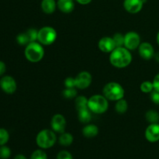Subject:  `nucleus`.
Returning a JSON list of instances; mask_svg holds the SVG:
<instances>
[{
	"label": "nucleus",
	"mask_w": 159,
	"mask_h": 159,
	"mask_svg": "<svg viewBox=\"0 0 159 159\" xmlns=\"http://www.w3.org/2000/svg\"><path fill=\"white\" fill-rule=\"evenodd\" d=\"M57 141V137L54 130L44 129L38 133L36 138L37 144L43 149H48L53 147Z\"/></svg>",
	"instance_id": "20e7f679"
},
{
	"label": "nucleus",
	"mask_w": 159,
	"mask_h": 159,
	"mask_svg": "<svg viewBox=\"0 0 159 159\" xmlns=\"http://www.w3.org/2000/svg\"><path fill=\"white\" fill-rule=\"evenodd\" d=\"M145 138L149 142L155 143L159 141V124H150L146 128Z\"/></svg>",
	"instance_id": "4468645a"
},
{
	"label": "nucleus",
	"mask_w": 159,
	"mask_h": 159,
	"mask_svg": "<svg viewBox=\"0 0 159 159\" xmlns=\"http://www.w3.org/2000/svg\"><path fill=\"white\" fill-rule=\"evenodd\" d=\"M141 44V38L138 33L128 32L124 35V47L129 51H134L139 48Z\"/></svg>",
	"instance_id": "6e6552de"
},
{
	"label": "nucleus",
	"mask_w": 159,
	"mask_h": 159,
	"mask_svg": "<svg viewBox=\"0 0 159 159\" xmlns=\"http://www.w3.org/2000/svg\"><path fill=\"white\" fill-rule=\"evenodd\" d=\"M26 58L32 63L40 61L44 55V50L41 43L37 42H31L26 45L24 51Z\"/></svg>",
	"instance_id": "f03ea898"
},
{
	"label": "nucleus",
	"mask_w": 159,
	"mask_h": 159,
	"mask_svg": "<svg viewBox=\"0 0 159 159\" xmlns=\"http://www.w3.org/2000/svg\"><path fill=\"white\" fill-rule=\"evenodd\" d=\"M57 159H73V157L68 151H61L57 154Z\"/></svg>",
	"instance_id": "7c9ffc66"
},
{
	"label": "nucleus",
	"mask_w": 159,
	"mask_h": 159,
	"mask_svg": "<svg viewBox=\"0 0 159 159\" xmlns=\"http://www.w3.org/2000/svg\"><path fill=\"white\" fill-rule=\"evenodd\" d=\"M79 4L81 5H87L92 2V0H76Z\"/></svg>",
	"instance_id": "c9c22d12"
},
{
	"label": "nucleus",
	"mask_w": 159,
	"mask_h": 159,
	"mask_svg": "<svg viewBox=\"0 0 159 159\" xmlns=\"http://www.w3.org/2000/svg\"><path fill=\"white\" fill-rule=\"evenodd\" d=\"M65 85L66 88H75V78H67L65 81Z\"/></svg>",
	"instance_id": "2f4dec72"
},
{
	"label": "nucleus",
	"mask_w": 159,
	"mask_h": 159,
	"mask_svg": "<svg viewBox=\"0 0 159 159\" xmlns=\"http://www.w3.org/2000/svg\"><path fill=\"white\" fill-rule=\"evenodd\" d=\"M140 56L144 60H151L155 56V50L153 46L148 42H144L140 44L138 48Z\"/></svg>",
	"instance_id": "9b49d317"
},
{
	"label": "nucleus",
	"mask_w": 159,
	"mask_h": 159,
	"mask_svg": "<svg viewBox=\"0 0 159 159\" xmlns=\"http://www.w3.org/2000/svg\"><path fill=\"white\" fill-rule=\"evenodd\" d=\"M73 136L70 133H62L59 137V144L62 146H70L73 142Z\"/></svg>",
	"instance_id": "6ab92c4d"
},
{
	"label": "nucleus",
	"mask_w": 159,
	"mask_h": 159,
	"mask_svg": "<svg viewBox=\"0 0 159 159\" xmlns=\"http://www.w3.org/2000/svg\"><path fill=\"white\" fill-rule=\"evenodd\" d=\"M156 40H157V43H158V44L159 45V32L158 33V34H157V37H156Z\"/></svg>",
	"instance_id": "58836bf2"
},
{
	"label": "nucleus",
	"mask_w": 159,
	"mask_h": 159,
	"mask_svg": "<svg viewBox=\"0 0 159 159\" xmlns=\"http://www.w3.org/2000/svg\"><path fill=\"white\" fill-rule=\"evenodd\" d=\"M140 89L144 93H151L154 90L153 83L149 81H145L141 83Z\"/></svg>",
	"instance_id": "393cba45"
},
{
	"label": "nucleus",
	"mask_w": 159,
	"mask_h": 159,
	"mask_svg": "<svg viewBox=\"0 0 159 159\" xmlns=\"http://www.w3.org/2000/svg\"><path fill=\"white\" fill-rule=\"evenodd\" d=\"M154 57H155V61H156L157 62H158V63H159V52L156 53V54H155V56H154Z\"/></svg>",
	"instance_id": "4c0bfd02"
},
{
	"label": "nucleus",
	"mask_w": 159,
	"mask_h": 159,
	"mask_svg": "<svg viewBox=\"0 0 159 159\" xmlns=\"http://www.w3.org/2000/svg\"><path fill=\"white\" fill-rule=\"evenodd\" d=\"M56 4L55 0H42L41 9L43 12L47 14H51L55 11Z\"/></svg>",
	"instance_id": "f3484780"
},
{
	"label": "nucleus",
	"mask_w": 159,
	"mask_h": 159,
	"mask_svg": "<svg viewBox=\"0 0 159 159\" xmlns=\"http://www.w3.org/2000/svg\"><path fill=\"white\" fill-rule=\"evenodd\" d=\"M11 156V150L6 145L0 146V159H8Z\"/></svg>",
	"instance_id": "bb28decb"
},
{
	"label": "nucleus",
	"mask_w": 159,
	"mask_h": 159,
	"mask_svg": "<svg viewBox=\"0 0 159 159\" xmlns=\"http://www.w3.org/2000/svg\"><path fill=\"white\" fill-rule=\"evenodd\" d=\"M30 159H48V155L43 150L38 149L33 152Z\"/></svg>",
	"instance_id": "c85d7f7f"
},
{
	"label": "nucleus",
	"mask_w": 159,
	"mask_h": 159,
	"mask_svg": "<svg viewBox=\"0 0 159 159\" xmlns=\"http://www.w3.org/2000/svg\"><path fill=\"white\" fill-rule=\"evenodd\" d=\"M88 107L96 114H102L108 110V99L102 95H94L88 99Z\"/></svg>",
	"instance_id": "7ed1b4c3"
},
{
	"label": "nucleus",
	"mask_w": 159,
	"mask_h": 159,
	"mask_svg": "<svg viewBox=\"0 0 159 159\" xmlns=\"http://www.w3.org/2000/svg\"><path fill=\"white\" fill-rule=\"evenodd\" d=\"M154 86V90L155 91L159 92V73L155 75V77L154 78V80L152 82Z\"/></svg>",
	"instance_id": "72a5a7b5"
},
{
	"label": "nucleus",
	"mask_w": 159,
	"mask_h": 159,
	"mask_svg": "<svg viewBox=\"0 0 159 159\" xmlns=\"http://www.w3.org/2000/svg\"><path fill=\"white\" fill-rule=\"evenodd\" d=\"M127 110H128V103L125 99H124V98L116 101V103L115 105V110L118 113H120V114L125 113Z\"/></svg>",
	"instance_id": "aec40b11"
},
{
	"label": "nucleus",
	"mask_w": 159,
	"mask_h": 159,
	"mask_svg": "<svg viewBox=\"0 0 159 159\" xmlns=\"http://www.w3.org/2000/svg\"><path fill=\"white\" fill-rule=\"evenodd\" d=\"M14 159H27L26 158V156H24L23 155H21V154H19V155H16L15 156Z\"/></svg>",
	"instance_id": "e433bc0d"
},
{
	"label": "nucleus",
	"mask_w": 159,
	"mask_h": 159,
	"mask_svg": "<svg viewBox=\"0 0 159 159\" xmlns=\"http://www.w3.org/2000/svg\"><path fill=\"white\" fill-rule=\"evenodd\" d=\"M57 6L60 11H61L64 13H70L75 9L73 0H58Z\"/></svg>",
	"instance_id": "2eb2a0df"
},
{
	"label": "nucleus",
	"mask_w": 159,
	"mask_h": 159,
	"mask_svg": "<svg viewBox=\"0 0 159 159\" xmlns=\"http://www.w3.org/2000/svg\"><path fill=\"white\" fill-rule=\"evenodd\" d=\"M75 81L76 88L79 89H85L91 85L93 78L91 74L88 71H82L75 78Z\"/></svg>",
	"instance_id": "1a4fd4ad"
},
{
	"label": "nucleus",
	"mask_w": 159,
	"mask_h": 159,
	"mask_svg": "<svg viewBox=\"0 0 159 159\" xmlns=\"http://www.w3.org/2000/svg\"><path fill=\"white\" fill-rule=\"evenodd\" d=\"M110 64L117 68H124L128 66L132 61V55L125 47L116 48L110 56Z\"/></svg>",
	"instance_id": "f257e3e1"
},
{
	"label": "nucleus",
	"mask_w": 159,
	"mask_h": 159,
	"mask_svg": "<svg viewBox=\"0 0 159 159\" xmlns=\"http://www.w3.org/2000/svg\"><path fill=\"white\" fill-rule=\"evenodd\" d=\"M78 116H79V120L82 124H88L92 120L91 111L89 108L78 110Z\"/></svg>",
	"instance_id": "a211bd4d"
},
{
	"label": "nucleus",
	"mask_w": 159,
	"mask_h": 159,
	"mask_svg": "<svg viewBox=\"0 0 159 159\" xmlns=\"http://www.w3.org/2000/svg\"><path fill=\"white\" fill-rule=\"evenodd\" d=\"M98 47L101 51L104 53H111L116 48L113 37H103L99 40Z\"/></svg>",
	"instance_id": "ddd939ff"
},
{
	"label": "nucleus",
	"mask_w": 159,
	"mask_h": 159,
	"mask_svg": "<svg viewBox=\"0 0 159 159\" xmlns=\"http://www.w3.org/2000/svg\"><path fill=\"white\" fill-rule=\"evenodd\" d=\"M82 134L84 137L88 138H93L97 136L99 134V128L95 124H88L82 129Z\"/></svg>",
	"instance_id": "dca6fc26"
},
{
	"label": "nucleus",
	"mask_w": 159,
	"mask_h": 159,
	"mask_svg": "<svg viewBox=\"0 0 159 159\" xmlns=\"http://www.w3.org/2000/svg\"><path fill=\"white\" fill-rule=\"evenodd\" d=\"M75 106H76V109H77V110L89 108L88 99L84 96H78L75 99Z\"/></svg>",
	"instance_id": "4be33fe9"
},
{
	"label": "nucleus",
	"mask_w": 159,
	"mask_h": 159,
	"mask_svg": "<svg viewBox=\"0 0 159 159\" xmlns=\"http://www.w3.org/2000/svg\"><path fill=\"white\" fill-rule=\"evenodd\" d=\"M151 99H152V102L155 104H159V92L155 91V90H153V91L151 93Z\"/></svg>",
	"instance_id": "473e14b6"
},
{
	"label": "nucleus",
	"mask_w": 159,
	"mask_h": 159,
	"mask_svg": "<svg viewBox=\"0 0 159 159\" xmlns=\"http://www.w3.org/2000/svg\"><path fill=\"white\" fill-rule=\"evenodd\" d=\"M9 140V134L6 129L0 128V146L6 145Z\"/></svg>",
	"instance_id": "b1692460"
},
{
	"label": "nucleus",
	"mask_w": 159,
	"mask_h": 159,
	"mask_svg": "<svg viewBox=\"0 0 159 159\" xmlns=\"http://www.w3.org/2000/svg\"><path fill=\"white\" fill-rule=\"evenodd\" d=\"M0 88L6 94H13L16 91V82L12 76L4 75L0 79Z\"/></svg>",
	"instance_id": "0eeeda50"
},
{
	"label": "nucleus",
	"mask_w": 159,
	"mask_h": 159,
	"mask_svg": "<svg viewBox=\"0 0 159 159\" xmlns=\"http://www.w3.org/2000/svg\"><path fill=\"white\" fill-rule=\"evenodd\" d=\"M16 40L17 43H18L20 45H22V46H24V45H26V46L28 43H30L29 37H28V35L26 34V32L21 33V34H18V35L16 36Z\"/></svg>",
	"instance_id": "5701e85b"
},
{
	"label": "nucleus",
	"mask_w": 159,
	"mask_h": 159,
	"mask_svg": "<svg viewBox=\"0 0 159 159\" xmlns=\"http://www.w3.org/2000/svg\"><path fill=\"white\" fill-rule=\"evenodd\" d=\"M26 34L28 35L30 39V41L31 42H35L36 40H37V36H38V30H37L36 29H34V28H31V29H29L27 31H26Z\"/></svg>",
	"instance_id": "c756f323"
},
{
	"label": "nucleus",
	"mask_w": 159,
	"mask_h": 159,
	"mask_svg": "<svg viewBox=\"0 0 159 159\" xmlns=\"http://www.w3.org/2000/svg\"><path fill=\"white\" fill-rule=\"evenodd\" d=\"M113 39L114 40L116 48H120V47L124 46V36L123 34H120V33L114 34Z\"/></svg>",
	"instance_id": "cd10ccee"
},
{
	"label": "nucleus",
	"mask_w": 159,
	"mask_h": 159,
	"mask_svg": "<svg viewBox=\"0 0 159 159\" xmlns=\"http://www.w3.org/2000/svg\"><path fill=\"white\" fill-rule=\"evenodd\" d=\"M144 2L143 0H124V7L127 12L136 14L142 9Z\"/></svg>",
	"instance_id": "f8f14e48"
},
{
	"label": "nucleus",
	"mask_w": 159,
	"mask_h": 159,
	"mask_svg": "<svg viewBox=\"0 0 159 159\" xmlns=\"http://www.w3.org/2000/svg\"><path fill=\"white\" fill-rule=\"evenodd\" d=\"M145 118L150 124H158L159 122V113L154 110H150L146 113Z\"/></svg>",
	"instance_id": "412c9836"
},
{
	"label": "nucleus",
	"mask_w": 159,
	"mask_h": 159,
	"mask_svg": "<svg viewBox=\"0 0 159 159\" xmlns=\"http://www.w3.org/2000/svg\"><path fill=\"white\" fill-rule=\"evenodd\" d=\"M62 95L66 99H73L77 96V90L75 88H66L62 93Z\"/></svg>",
	"instance_id": "a878e982"
},
{
	"label": "nucleus",
	"mask_w": 159,
	"mask_h": 159,
	"mask_svg": "<svg viewBox=\"0 0 159 159\" xmlns=\"http://www.w3.org/2000/svg\"><path fill=\"white\" fill-rule=\"evenodd\" d=\"M103 96L111 101H118L124 96V89L117 82H109L102 89Z\"/></svg>",
	"instance_id": "39448f33"
},
{
	"label": "nucleus",
	"mask_w": 159,
	"mask_h": 159,
	"mask_svg": "<svg viewBox=\"0 0 159 159\" xmlns=\"http://www.w3.org/2000/svg\"><path fill=\"white\" fill-rule=\"evenodd\" d=\"M51 128L54 132L62 134L65 132V127H66V120L61 114H55L53 116L51 119Z\"/></svg>",
	"instance_id": "9d476101"
},
{
	"label": "nucleus",
	"mask_w": 159,
	"mask_h": 159,
	"mask_svg": "<svg viewBox=\"0 0 159 159\" xmlns=\"http://www.w3.org/2000/svg\"><path fill=\"white\" fill-rule=\"evenodd\" d=\"M57 39V32L51 26H43L38 30L37 40L43 45H51Z\"/></svg>",
	"instance_id": "423d86ee"
},
{
	"label": "nucleus",
	"mask_w": 159,
	"mask_h": 159,
	"mask_svg": "<svg viewBox=\"0 0 159 159\" xmlns=\"http://www.w3.org/2000/svg\"><path fill=\"white\" fill-rule=\"evenodd\" d=\"M6 71V65L4 61H0V76H2Z\"/></svg>",
	"instance_id": "f704fd0d"
}]
</instances>
